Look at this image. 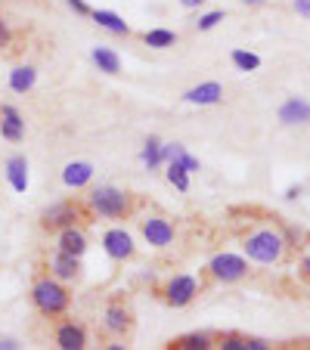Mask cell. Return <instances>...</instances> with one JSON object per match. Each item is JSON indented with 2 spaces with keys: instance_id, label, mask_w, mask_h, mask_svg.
Returning a JSON list of instances; mask_svg holds the SVG:
<instances>
[{
  "instance_id": "cell-17",
  "label": "cell",
  "mask_w": 310,
  "mask_h": 350,
  "mask_svg": "<svg viewBox=\"0 0 310 350\" xmlns=\"http://www.w3.org/2000/svg\"><path fill=\"white\" fill-rule=\"evenodd\" d=\"M90 19L96 22V25L103 28V31L115 34V38H127V34H131V25H127V22L121 19L118 13H112V10H93Z\"/></svg>"
},
{
  "instance_id": "cell-33",
  "label": "cell",
  "mask_w": 310,
  "mask_h": 350,
  "mask_svg": "<svg viewBox=\"0 0 310 350\" xmlns=\"http://www.w3.org/2000/svg\"><path fill=\"white\" fill-rule=\"evenodd\" d=\"M0 350H19V341H13V338H0Z\"/></svg>"
},
{
  "instance_id": "cell-35",
  "label": "cell",
  "mask_w": 310,
  "mask_h": 350,
  "mask_svg": "<svg viewBox=\"0 0 310 350\" xmlns=\"http://www.w3.org/2000/svg\"><path fill=\"white\" fill-rule=\"evenodd\" d=\"M239 3H242V7H251V10H257V7H267L270 0H239Z\"/></svg>"
},
{
  "instance_id": "cell-4",
  "label": "cell",
  "mask_w": 310,
  "mask_h": 350,
  "mask_svg": "<svg viewBox=\"0 0 310 350\" xmlns=\"http://www.w3.org/2000/svg\"><path fill=\"white\" fill-rule=\"evenodd\" d=\"M205 273H208V279H214V282H220V285L242 282V279L248 276V258H245V254H233V252H220L208 260Z\"/></svg>"
},
{
  "instance_id": "cell-12",
  "label": "cell",
  "mask_w": 310,
  "mask_h": 350,
  "mask_svg": "<svg viewBox=\"0 0 310 350\" xmlns=\"http://www.w3.org/2000/svg\"><path fill=\"white\" fill-rule=\"evenodd\" d=\"M56 248L66 254H75V258H84L87 254V232L81 230L78 224L60 230V239H56Z\"/></svg>"
},
{
  "instance_id": "cell-26",
  "label": "cell",
  "mask_w": 310,
  "mask_h": 350,
  "mask_svg": "<svg viewBox=\"0 0 310 350\" xmlns=\"http://www.w3.org/2000/svg\"><path fill=\"white\" fill-rule=\"evenodd\" d=\"M230 59H233V66H236L239 72H255V68H261V56L248 53V50H233Z\"/></svg>"
},
{
  "instance_id": "cell-30",
  "label": "cell",
  "mask_w": 310,
  "mask_h": 350,
  "mask_svg": "<svg viewBox=\"0 0 310 350\" xmlns=\"http://www.w3.org/2000/svg\"><path fill=\"white\" fill-rule=\"evenodd\" d=\"M292 7H295V13L301 19H310V0H292Z\"/></svg>"
},
{
  "instance_id": "cell-3",
  "label": "cell",
  "mask_w": 310,
  "mask_h": 350,
  "mask_svg": "<svg viewBox=\"0 0 310 350\" xmlns=\"http://www.w3.org/2000/svg\"><path fill=\"white\" fill-rule=\"evenodd\" d=\"M31 304L40 317L56 319L72 307V295H68L66 282H60V279H53V276H40L38 282L31 285Z\"/></svg>"
},
{
  "instance_id": "cell-8",
  "label": "cell",
  "mask_w": 310,
  "mask_h": 350,
  "mask_svg": "<svg viewBox=\"0 0 310 350\" xmlns=\"http://www.w3.org/2000/svg\"><path fill=\"white\" fill-rule=\"evenodd\" d=\"M140 232H143L149 248H168V245L174 242V224L165 214H146V217L140 220Z\"/></svg>"
},
{
  "instance_id": "cell-13",
  "label": "cell",
  "mask_w": 310,
  "mask_h": 350,
  "mask_svg": "<svg viewBox=\"0 0 310 350\" xmlns=\"http://www.w3.org/2000/svg\"><path fill=\"white\" fill-rule=\"evenodd\" d=\"M279 121L289 124V127L310 124V103L304 96H289L283 106H279Z\"/></svg>"
},
{
  "instance_id": "cell-18",
  "label": "cell",
  "mask_w": 310,
  "mask_h": 350,
  "mask_svg": "<svg viewBox=\"0 0 310 350\" xmlns=\"http://www.w3.org/2000/svg\"><path fill=\"white\" fill-rule=\"evenodd\" d=\"M7 180H10V186H13L16 192H28V161H25V155H10L7 159Z\"/></svg>"
},
{
  "instance_id": "cell-9",
  "label": "cell",
  "mask_w": 310,
  "mask_h": 350,
  "mask_svg": "<svg viewBox=\"0 0 310 350\" xmlns=\"http://www.w3.org/2000/svg\"><path fill=\"white\" fill-rule=\"evenodd\" d=\"M47 270H50V276L60 279V282H78L81 279V258H75V254H66L56 248V254H50V260H47Z\"/></svg>"
},
{
  "instance_id": "cell-36",
  "label": "cell",
  "mask_w": 310,
  "mask_h": 350,
  "mask_svg": "<svg viewBox=\"0 0 310 350\" xmlns=\"http://www.w3.org/2000/svg\"><path fill=\"white\" fill-rule=\"evenodd\" d=\"M298 196H301V186H289V189H285V198H289V202H295Z\"/></svg>"
},
{
  "instance_id": "cell-28",
  "label": "cell",
  "mask_w": 310,
  "mask_h": 350,
  "mask_svg": "<svg viewBox=\"0 0 310 350\" xmlns=\"http://www.w3.org/2000/svg\"><path fill=\"white\" fill-rule=\"evenodd\" d=\"M224 350H248V335H224L220 338Z\"/></svg>"
},
{
  "instance_id": "cell-14",
  "label": "cell",
  "mask_w": 310,
  "mask_h": 350,
  "mask_svg": "<svg viewBox=\"0 0 310 350\" xmlns=\"http://www.w3.org/2000/svg\"><path fill=\"white\" fill-rule=\"evenodd\" d=\"M56 347L84 350L87 347V329L81 323H60L56 325Z\"/></svg>"
},
{
  "instance_id": "cell-20",
  "label": "cell",
  "mask_w": 310,
  "mask_h": 350,
  "mask_svg": "<svg viewBox=\"0 0 310 350\" xmlns=\"http://www.w3.org/2000/svg\"><path fill=\"white\" fill-rule=\"evenodd\" d=\"M34 84H38V68L34 66H16L13 72H10V90L13 93H22V96H25Z\"/></svg>"
},
{
  "instance_id": "cell-24",
  "label": "cell",
  "mask_w": 310,
  "mask_h": 350,
  "mask_svg": "<svg viewBox=\"0 0 310 350\" xmlns=\"http://www.w3.org/2000/svg\"><path fill=\"white\" fill-rule=\"evenodd\" d=\"M143 44L152 46V50H168V46L177 44V34L171 28H152V31L143 34Z\"/></svg>"
},
{
  "instance_id": "cell-7",
  "label": "cell",
  "mask_w": 310,
  "mask_h": 350,
  "mask_svg": "<svg viewBox=\"0 0 310 350\" xmlns=\"http://www.w3.org/2000/svg\"><path fill=\"white\" fill-rule=\"evenodd\" d=\"M103 252H106L109 260L125 264V260H131L137 254V245H133V236L125 226H112V230L103 232Z\"/></svg>"
},
{
  "instance_id": "cell-15",
  "label": "cell",
  "mask_w": 310,
  "mask_h": 350,
  "mask_svg": "<svg viewBox=\"0 0 310 350\" xmlns=\"http://www.w3.org/2000/svg\"><path fill=\"white\" fill-rule=\"evenodd\" d=\"M0 133L10 143H19L25 137V121H22L19 109L16 106H0Z\"/></svg>"
},
{
  "instance_id": "cell-19",
  "label": "cell",
  "mask_w": 310,
  "mask_h": 350,
  "mask_svg": "<svg viewBox=\"0 0 310 350\" xmlns=\"http://www.w3.org/2000/svg\"><path fill=\"white\" fill-rule=\"evenodd\" d=\"M90 59H93V66H96L99 72H106V75H118L121 72V56L115 53L112 46H93Z\"/></svg>"
},
{
  "instance_id": "cell-22",
  "label": "cell",
  "mask_w": 310,
  "mask_h": 350,
  "mask_svg": "<svg viewBox=\"0 0 310 350\" xmlns=\"http://www.w3.org/2000/svg\"><path fill=\"white\" fill-rule=\"evenodd\" d=\"M279 230H283V239H285V245H289V252L307 248V242H310L307 230H301V226H295V224H285V220H279Z\"/></svg>"
},
{
  "instance_id": "cell-34",
  "label": "cell",
  "mask_w": 310,
  "mask_h": 350,
  "mask_svg": "<svg viewBox=\"0 0 310 350\" xmlns=\"http://www.w3.org/2000/svg\"><path fill=\"white\" fill-rule=\"evenodd\" d=\"M301 276L310 282V254H304V258H301Z\"/></svg>"
},
{
  "instance_id": "cell-27",
  "label": "cell",
  "mask_w": 310,
  "mask_h": 350,
  "mask_svg": "<svg viewBox=\"0 0 310 350\" xmlns=\"http://www.w3.org/2000/svg\"><path fill=\"white\" fill-rule=\"evenodd\" d=\"M224 19H227V13H224V10H211V13L198 16V22H196V31H211V28H218Z\"/></svg>"
},
{
  "instance_id": "cell-23",
  "label": "cell",
  "mask_w": 310,
  "mask_h": 350,
  "mask_svg": "<svg viewBox=\"0 0 310 350\" xmlns=\"http://www.w3.org/2000/svg\"><path fill=\"white\" fill-rule=\"evenodd\" d=\"M140 161H143L149 171H155V167L165 165V159H162V139L159 137H146L143 152H140Z\"/></svg>"
},
{
  "instance_id": "cell-6",
  "label": "cell",
  "mask_w": 310,
  "mask_h": 350,
  "mask_svg": "<svg viewBox=\"0 0 310 350\" xmlns=\"http://www.w3.org/2000/svg\"><path fill=\"white\" fill-rule=\"evenodd\" d=\"M81 217H84V208H81L78 202H56V205L44 208V214H40V226L50 230V232H60L72 224H81Z\"/></svg>"
},
{
  "instance_id": "cell-5",
  "label": "cell",
  "mask_w": 310,
  "mask_h": 350,
  "mask_svg": "<svg viewBox=\"0 0 310 350\" xmlns=\"http://www.w3.org/2000/svg\"><path fill=\"white\" fill-rule=\"evenodd\" d=\"M198 291H202V279H196L192 273H177L165 282L162 297H165L168 307H190L198 297Z\"/></svg>"
},
{
  "instance_id": "cell-16",
  "label": "cell",
  "mask_w": 310,
  "mask_h": 350,
  "mask_svg": "<svg viewBox=\"0 0 310 350\" xmlns=\"http://www.w3.org/2000/svg\"><path fill=\"white\" fill-rule=\"evenodd\" d=\"M90 180H93L90 161H68V165L62 167V183H66L68 189H84V186H90Z\"/></svg>"
},
{
  "instance_id": "cell-32",
  "label": "cell",
  "mask_w": 310,
  "mask_h": 350,
  "mask_svg": "<svg viewBox=\"0 0 310 350\" xmlns=\"http://www.w3.org/2000/svg\"><path fill=\"white\" fill-rule=\"evenodd\" d=\"M177 3H180L183 10H198L202 3H208V0H177Z\"/></svg>"
},
{
  "instance_id": "cell-21",
  "label": "cell",
  "mask_w": 310,
  "mask_h": 350,
  "mask_svg": "<svg viewBox=\"0 0 310 350\" xmlns=\"http://www.w3.org/2000/svg\"><path fill=\"white\" fill-rule=\"evenodd\" d=\"M214 344L211 335H205V332H192V335H183V338H174L168 347L171 350H208Z\"/></svg>"
},
{
  "instance_id": "cell-31",
  "label": "cell",
  "mask_w": 310,
  "mask_h": 350,
  "mask_svg": "<svg viewBox=\"0 0 310 350\" xmlns=\"http://www.w3.org/2000/svg\"><path fill=\"white\" fill-rule=\"evenodd\" d=\"M10 40H13V34H10V28H7V22L0 19V46H10Z\"/></svg>"
},
{
  "instance_id": "cell-2",
  "label": "cell",
  "mask_w": 310,
  "mask_h": 350,
  "mask_svg": "<svg viewBox=\"0 0 310 350\" xmlns=\"http://www.w3.org/2000/svg\"><path fill=\"white\" fill-rule=\"evenodd\" d=\"M87 211L96 214V217L125 220L133 211V196L127 189H118V186H109V183L93 186L87 192Z\"/></svg>"
},
{
  "instance_id": "cell-25",
  "label": "cell",
  "mask_w": 310,
  "mask_h": 350,
  "mask_svg": "<svg viewBox=\"0 0 310 350\" xmlns=\"http://www.w3.org/2000/svg\"><path fill=\"white\" fill-rule=\"evenodd\" d=\"M165 177H168V183H171L174 189L190 192V171H183L177 161H168L165 165Z\"/></svg>"
},
{
  "instance_id": "cell-10",
  "label": "cell",
  "mask_w": 310,
  "mask_h": 350,
  "mask_svg": "<svg viewBox=\"0 0 310 350\" xmlns=\"http://www.w3.org/2000/svg\"><path fill=\"white\" fill-rule=\"evenodd\" d=\"M103 325H106V332L112 338H127L133 329V313L131 307L125 304H109L106 313H103Z\"/></svg>"
},
{
  "instance_id": "cell-11",
  "label": "cell",
  "mask_w": 310,
  "mask_h": 350,
  "mask_svg": "<svg viewBox=\"0 0 310 350\" xmlns=\"http://www.w3.org/2000/svg\"><path fill=\"white\" fill-rule=\"evenodd\" d=\"M183 103H190V106H218V103H224V84L205 81V84L190 87L183 93Z\"/></svg>"
},
{
  "instance_id": "cell-29",
  "label": "cell",
  "mask_w": 310,
  "mask_h": 350,
  "mask_svg": "<svg viewBox=\"0 0 310 350\" xmlns=\"http://www.w3.org/2000/svg\"><path fill=\"white\" fill-rule=\"evenodd\" d=\"M66 3H68V10H75L78 16H90L93 13V10L87 7V0H66Z\"/></svg>"
},
{
  "instance_id": "cell-1",
  "label": "cell",
  "mask_w": 310,
  "mask_h": 350,
  "mask_svg": "<svg viewBox=\"0 0 310 350\" xmlns=\"http://www.w3.org/2000/svg\"><path fill=\"white\" fill-rule=\"evenodd\" d=\"M242 252H245V258L255 260V264L276 267L285 260L289 245H285L279 224H273V226L264 224V226H257V230H251L248 236H242Z\"/></svg>"
}]
</instances>
